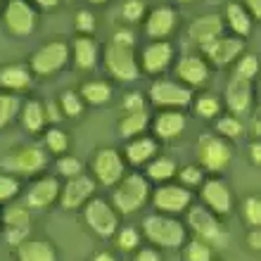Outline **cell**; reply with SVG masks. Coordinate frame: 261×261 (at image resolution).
I'll use <instances>...</instances> for the list:
<instances>
[{
    "label": "cell",
    "instance_id": "obj_51",
    "mask_svg": "<svg viewBox=\"0 0 261 261\" xmlns=\"http://www.w3.org/2000/svg\"><path fill=\"white\" fill-rule=\"evenodd\" d=\"M43 110H45V119H48V121H53V124H57V121L62 119V112H60L57 102H48Z\"/></svg>",
    "mask_w": 261,
    "mask_h": 261
},
{
    "label": "cell",
    "instance_id": "obj_58",
    "mask_svg": "<svg viewBox=\"0 0 261 261\" xmlns=\"http://www.w3.org/2000/svg\"><path fill=\"white\" fill-rule=\"evenodd\" d=\"M88 3H93V5H105V3H110V0H88Z\"/></svg>",
    "mask_w": 261,
    "mask_h": 261
},
{
    "label": "cell",
    "instance_id": "obj_2",
    "mask_svg": "<svg viewBox=\"0 0 261 261\" xmlns=\"http://www.w3.org/2000/svg\"><path fill=\"white\" fill-rule=\"evenodd\" d=\"M150 199V183L140 173H128L117 183V190L112 193V206L119 214H133L143 209Z\"/></svg>",
    "mask_w": 261,
    "mask_h": 261
},
{
    "label": "cell",
    "instance_id": "obj_5",
    "mask_svg": "<svg viewBox=\"0 0 261 261\" xmlns=\"http://www.w3.org/2000/svg\"><path fill=\"white\" fill-rule=\"evenodd\" d=\"M83 219L88 223V228L100 238H112L119 230V212L100 197H90L83 204Z\"/></svg>",
    "mask_w": 261,
    "mask_h": 261
},
{
    "label": "cell",
    "instance_id": "obj_22",
    "mask_svg": "<svg viewBox=\"0 0 261 261\" xmlns=\"http://www.w3.org/2000/svg\"><path fill=\"white\" fill-rule=\"evenodd\" d=\"M157 152H159V143L154 140V138L138 136L126 145L124 157L130 166H143V164H147V162H152V159L157 157Z\"/></svg>",
    "mask_w": 261,
    "mask_h": 261
},
{
    "label": "cell",
    "instance_id": "obj_26",
    "mask_svg": "<svg viewBox=\"0 0 261 261\" xmlns=\"http://www.w3.org/2000/svg\"><path fill=\"white\" fill-rule=\"evenodd\" d=\"M31 86V71L24 64H7L0 69V88L5 90H27Z\"/></svg>",
    "mask_w": 261,
    "mask_h": 261
},
{
    "label": "cell",
    "instance_id": "obj_39",
    "mask_svg": "<svg viewBox=\"0 0 261 261\" xmlns=\"http://www.w3.org/2000/svg\"><path fill=\"white\" fill-rule=\"evenodd\" d=\"M114 235H117L119 249H124V252H133V249L140 247V230L138 228L124 226V228H119Z\"/></svg>",
    "mask_w": 261,
    "mask_h": 261
},
{
    "label": "cell",
    "instance_id": "obj_18",
    "mask_svg": "<svg viewBox=\"0 0 261 261\" xmlns=\"http://www.w3.org/2000/svg\"><path fill=\"white\" fill-rule=\"evenodd\" d=\"M209 62L202 55H186L176 62V79L188 88H199L209 81Z\"/></svg>",
    "mask_w": 261,
    "mask_h": 261
},
{
    "label": "cell",
    "instance_id": "obj_23",
    "mask_svg": "<svg viewBox=\"0 0 261 261\" xmlns=\"http://www.w3.org/2000/svg\"><path fill=\"white\" fill-rule=\"evenodd\" d=\"M186 124L188 121L180 112H173V110L159 112L157 119H154V136L159 140H173V138H178L186 130Z\"/></svg>",
    "mask_w": 261,
    "mask_h": 261
},
{
    "label": "cell",
    "instance_id": "obj_44",
    "mask_svg": "<svg viewBox=\"0 0 261 261\" xmlns=\"http://www.w3.org/2000/svg\"><path fill=\"white\" fill-rule=\"evenodd\" d=\"M19 180L10 173H0V202H10L12 197L19 195Z\"/></svg>",
    "mask_w": 261,
    "mask_h": 261
},
{
    "label": "cell",
    "instance_id": "obj_60",
    "mask_svg": "<svg viewBox=\"0 0 261 261\" xmlns=\"http://www.w3.org/2000/svg\"><path fill=\"white\" fill-rule=\"evenodd\" d=\"M0 5H3V0H0Z\"/></svg>",
    "mask_w": 261,
    "mask_h": 261
},
{
    "label": "cell",
    "instance_id": "obj_53",
    "mask_svg": "<svg viewBox=\"0 0 261 261\" xmlns=\"http://www.w3.org/2000/svg\"><path fill=\"white\" fill-rule=\"evenodd\" d=\"M247 247H252L254 252H259L261 249V233H259V228H252L247 233Z\"/></svg>",
    "mask_w": 261,
    "mask_h": 261
},
{
    "label": "cell",
    "instance_id": "obj_20",
    "mask_svg": "<svg viewBox=\"0 0 261 261\" xmlns=\"http://www.w3.org/2000/svg\"><path fill=\"white\" fill-rule=\"evenodd\" d=\"M60 197V180L55 176L34 180L27 190V206L29 209H48Z\"/></svg>",
    "mask_w": 261,
    "mask_h": 261
},
{
    "label": "cell",
    "instance_id": "obj_59",
    "mask_svg": "<svg viewBox=\"0 0 261 261\" xmlns=\"http://www.w3.org/2000/svg\"><path fill=\"white\" fill-rule=\"evenodd\" d=\"M176 3H193V0H176Z\"/></svg>",
    "mask_w": 261,
    "mask_h": 261
},
{
    "label": "cell",
    "instance_id": "obj_32",
    "mask_svg": "<svg viewBox=\"0 0 261 261\" xmlns=\"http://www.w3.org/2000/svg\"><path fill=\"white\" fill-rule=\"evenodd\" d=\"M245 133V126L235 114H228V117H221L216 121V136L226 138V140H238Z\"/></svg>",
    "mask_w": 261,
    "mask_h": 261
},
{
    "label": "cell",
    "instance_id": "obj_54",
    "mask_svg": "<svg viewBox=\"0 0 261 261\" xmlns=\"http://www.w3.org/2000/svg\"><path fill=\"white\" fill-rule=\"evenodd\" d=\"M249 154H252V162H254V166L261 164V145L259 140H254V143L249 145Z\"/></svg>",
    "mask_w": 261,
    "mask_h": 261
},
{
    "label": "cell",
    "instance_id": "obj_14",
    "mask_svg": "<svg viewBox=\"0 0 261 261\" xmlns=\"http://www.w3.org/2000/svg\"><path fill=\"white\" fill-rule=\"evenodd\" d=\"M202 204L214 212L216 216H226V214L233 212V193L230 188L223 183L221 178H209V180H202Z\"/></svg>",
    "mask_w": 261,
    "mask_h": 261
},
{
    "label": "cell",
    "instance_id": "obj_7",
    "mask_svg": "<svg viewBox=\"0 0 261 261\" xmlns=\"http://www.w3.org/2000/svg\"><path fill=\"white\" fill-rule=\"evenodd\" d=\"M150 102L154 107H164V110H180L193 102V88H188L178 81L157 79L150 88Z\"/></svg>",
    "mask_w": 261,
    "mask_h": 261
},
{
    "label": "cell",
    "instance_id": "obj_40",
    "mask_svg": "<svg viewBox=\"0 0 261 261\" xmlns=\"http://www.w3.org/2000/svg\"><path fill=\"white\" fill-rule=\"evenodd\" d=\"M242 219H245L247 226L259 228V223H261V199L256 197V195L245 197V202H242Z\"/></svg>",
    "mask_w": 261,
    "mask_h": 261
},
{
    "label": "cell",
    "instance_id": "obj_6",
    "mask_svg": "<svg viewBox=\"0 0 261 261\" xmlns=\"http://www.w3.org/2000/svg\"><path fill=\"white\" fill-rule=\"evenodd\" d=\"M105 67L117 81L130 83L140 76V67H138L136 60V48H126V45H117V43H110L105 48Z\"/></svg>",
    "mask_w": 261,
    "mask_h": 261
},
{
    "label": "cell",
    "instance_id": "obj_55",
    "mask_svg": "<svg viewBox=\"0 0 261 261\" xmlns=\"http://www.w3.org/2000/svg\"><path fill=\"white\" fill-rule=\"evenodd\" d=\"M38 7H43V10H53V7L60 5V0H34Z\"/></svg>",
    "mask_w": 261,
    "mask_h": 261
},
{
    "label": "cell",
    "instance_id": "obj_28",
    "mask_svg": "<svg viewBox=\"0 0 261 261\" xmlns=\"http://www.w3.org/2000/svg\"><path fill=\"white\" fill-rule=\"evenodd\" d=\"M147 124H150V114L147 112H126L121 121H119V133L126 140H133V138L143 136Z\"/></svg>",
    "mask_w": 261,
    "mask_h": 261
},
{
    "label": "cell",
    "instance_id": "obj_8",
    "mask_svg": "<svg viewBox=\"0 0 261 261\" xmlns=\"http://www.w3.org/2000/svg\"><path fill=\"white\" fill-rule=\"evenodd\" d=\"M48 164V154L38 147V145H21L14 147L5 159H3V169L10 173H19V176H34L43 171V166Z\"/></svg>",
    "mask_w": 261,
    "mask_h": 261
},
{
    "label": "cell",
    "instance_id": "obj_36",
    "mask_svg": "<svg viewBox=\"0 0 261 261\" xmlns=\"http://www.w3.org/2000/svg\"><path fill=\"white\" fill-rule=\"evenodd\" d=\"M21 107V100L12 93H3L0 95V128H5L14 117H17V112Z\"/></svg>",
    "mask_w": 261,
    "mask_h": 261
},
{
    "label": "cell",
    "instance_id": "obj_45",
    "mask_svg": "<svg viewBox=\"0 0 261 261\" xmlns=\"http://www.w3.org/2000/svg\"><path fill=\"white\" fill-rule=\"evenodd\" d=\"M57 171H60V176H64V178H74V176L83 173V164H81V159H76V157H60Z\"/></svg>",
    "mask_w": 261,
    "mask_h": 261
},
{
    "label": "cell",
    "instance_id": "obj_15",
    "mask_svg": "<svg viewBox=\"0 0 261 261\" xmlns=\"http://www.w3.org/2000/svg\"><path fill=\"white\" fill-rule=\"evenodd\" d=\"M176 27H178V12L169 5L157 7L145 17V36L150 41H166L176 31Z\"/></svg>",
    "mask_w": 261,
    "mask_h": 261
},
{
    "label": "cell",
    "instance_id": "obj_24",
    "mask_svg": "<svg viewBox=\"0 0 261 261\" xmlns=\"http://www.w3.org/2000/svg\"><path fill=\"white\" fill-rule=\"evenodd\" d=\"M223 24L230 27L238 38H245V36L252 34V27H254V21H252V14L242 7V3H228L226 5V14H223Z\"/></svg>",
    "mask_w": 261,
    "mask_h": 261
},
{
    "label": "cell",
    "instance_id": "obj_30",
    "mask_svg": "<svg viewBox=\"0 0 261 261\" xmlns=\"http://www.w3.org/2000/svg\"><path fill=\"white\" fill-rule=\"evenodd\" d=\"M79 95H81L83 102L88 105H105L112 100V86L105 81H86L79 90Z\"/></svg>",
    "mask_w": 261,
    "mask_h": 261
},
{
    "label": "cell",
    "instance_id": "obj_10",
    "mask_svg": "<svg viewBox=\"0 0 261 261\" xmlns=\"http://www.w3.org/2000/svg\"><path fill=\"white\" fill-rule=\"evenodd\" d=\"M93 176L97 178V183H102V186H117L119 180L124 178V157L119 154L117 150H112V147H102V150L95 152V157H93Z\"/></svg>",
    "mask_w": 261,
    "mask_h": 261
},
{
    "label": "cell",
    "instance_id": "obj_48",
    "mask_svg": "<svg viewBox=\"0 0 261 261\" xmlns=\"http://www.w3.org/2000/svg\"><path fill=\"white\" fill-rule=\"evenodd\" d=\"M112 43H117V45H126V48H136V34H133L130 29H117Z\"/></svg>",
    "mask_w": 261,
    "mask_h": 261
},
{
    "label": "cell",
    "instance_id": "obj_29",
    "mask_svg": "<svg viewBox=\"0 0 261 261\" xmlns=\"http://www.w3.org/2000/svg\"><path fill=\"white\" fill-rule=\"evenodd\" d=\"M48 124L45 119V110L38 100H29L21 107V126L29 130V133H41L43 126Z\"/></svg>",
    "mask_w": 261,
    "mask_h": 261
},
{
    "label": "cell",
    "instance_id": "obj_13",
    "mask_svg": "<svg viewBox=\"0 0 261 261\" xmlns=\"http://www.w3.org/2000/svg\"><path fill=\"white\" fill-rule=\"evenodd\" d=\"M152 204L159 214L176 216V214H183L193 204V190L183 186H162L152 195Z\"/></svg>",
    "mask_w": 261,
    "mask_h": 261
},
{
    "label": "cell",
    "instance_id": "obj_3",
    "mask_svg": "<svg viewBox=\"0 0 261 261\" xmlns=\"http://www.w3.org/2000/svg\"><path fill=\"white\" fill-rule=\"evenodd\" d=\"M188 212V226L193 228L197 240L206 242L209 247H226V230L221 226L219 216L209 212L204 204H193L186 209Z\"/></svg>",
    "mask_w": 261,
    "mask_h": 261
},
{
    "label": "cell",
    "instance_id": "obj_37",
    "mask_svg": "<svg viewBox=\"0 0 261 261\" xmlns=\"http://www.w3.org/2000/svg\"><path fill=\"white\" fill-rule=\"evenodd\" d=\"M195 112L202 119H216L221 114V100L216 95H199L195 100Z\"/></svg>",
    "mask_w": 261,
    "mask_h": 261
},
{
    "label": "cell",
    "instance_id": "obj_27",
    "mask_svg": "<svg viewBox=\"0 0 261 261\" xmlns=\"http://www.w3.org/2000/svg\"><path fill=\"white\" fill-rule=\"evenodd\" d=\"M71 57L79 69H93L97 64V43L90 36H79L71 45Z\"/></svg>",
    "mask_w": 261,
    "mask_h": 261
},
{
    "label": "cell",
    "instance_id": "obj_12",
    "mask_svg": "<svg viewBox=\"0 0 261 261\" xmlns=\"http://www.w3.org/2000/svg\"><path fill=\"white\" fill-rule=\"evenodd\" d=\"M199 53L204 55L206 62L216 64V67H226V64L235 62L245 53V41L238 38V36H219L212 43L202 45Z\"/></svg>",
    "mask_w": 261,
    "mask_h": 261
},
{
    "label": "cell",
    "instance_id": "obj_25",
    "mask_svg": "<svg viewBox=\"0 0 261 261\" xmlns=\"http://www.w3.org/2000/svg\"><path fill=\"white\" fill-rule=\"evenodd\" d=\"M17 261H57V252L48 240H24L17 247Z\"/></svg>",
    "mask_w": 261,
    "mask_h": 261
},
{
    "label": "cell",
    "instance_id": "obj_17",
    "mask_svg": "<svg viewBox=\"0 0 261 261\" xmlns=\"http://www.w3.org/2000/svg\"><path fill=\"white\" fill-rule=\"evenodd\" d=\"M95 193V178H90L86 173H79L74 178H67V183L62 186V209L71 212V209H79L88 202Z\"/></svg>",
    "mask_w": 261,
    "mask_h": 261
},
{
    "label": "cell",
    "instance_id": "obj_9",
    "mask_svg": "<svg viewBox=\"0 0 261 261\" xmlns=\"http://www.w3.org/2000/svg\"><path fill=\"white\" fill-rule=\"evenodd\" d=\"M71 50L64 41H50L34 53L31 57V71L38 76H53L62 67H67Z\"/></svg>",
    "mask_w": 261,
    "mask_h": 261
},
{
    "label": "cell",
    "instance_id": "obj_33",
    "mask_svg": "<svg viewBox=\"0 0 261 261\" xmlns=\"http://www.w3.org/2000/svg\"><path fill=\"white\" fill-rule=\"evenodd\" d=\"M183 259L186 261H214V247L202 240H190L183 245Z\"/></svg>",
    "mask_w": 261,
    "mask_h": 261
},
{
    "label": "cell",
    "instance_id": "obj_11",
    "mask_svg": "<svg viewBox=\"0 0 261 261\" xmlns=\"http://www.w3.org/2000/svg\"><path fill=\"white\" fill-rule=\"evenodd\" d=\"M3 19L10 34L19 36H31L36 29V10L31 7V3L27 0H10L3 10Z\"/></svg>",
    "mask_w": 261,
    "mask_h": 261
},
{
    "label": "cell",
    "instance_id": "obj_47",
    "mask_svg": "<svg viewBox=\"0 0 261 261\" xmlns=\"http://www.w3.org/2000/svg\"><path fill=\"white\" fill-rule=\"evenodd\" d=\"M145 97L143 93H126L124 97V112H145Z\"/></svg>",
    "mask_w": 261,
    "mask_h": 261
},
{
    "label": "cell",
    "instance_id": "obj_49",
    "mask_svg": "<svg viewBox=\"0 0 261 261\" xmlns=\"http://www.w3.org/2000/svg\"><path fill=\"white\" fill-rule=\"evenodd\" d=\"M29 235V228H7L5 230V240L12 245V247H19L21 242L27 240Z\"/></svg>",
    "mask_w": 261,
    "mask_h": 261
},
{
    "label": "cell",
    "instance_id": "obj_43",
    "mask_svg": "<svg viewBox=\"0 0 261 261\" xmlns=\"http://www.w3.org/2000/svg\"><path fill=\"white\" fill-rule=\"evenodd\" d=\"M178 173V178H180V186L183 188H197L202 186V180H204V176H202V169L199 166H193V164H188L183 166Z\"/></svg>",
    "mask_w": 261,
    "mask_h": 261
},
{
    "label": "cell",
    "instance_id": "obj_52",
    "mask_svg": "<svg viewBox=\"0 0 261 261\" xmlns=\"http://www.w3.org/2000/svg\"><path fill=\"white\" fill-rule=\"evenodd\" d=\"M242 7L252 14V19H259L261 14V0H242Z\"/></svg>",
    "mask_w": 261,
    "mask_h": 261
},
{
    "label": "cell",
    "instance_id": "obj_21",
    "mask_svg": "<svg viewBox=\"0 0 261 261\" xmlns=\"http://www.w3.org/2000/svg\"><path fill=\"white\" fill-rule=\"evenodd\" d=\"M252 100H254V88H252V81L233 76V79L228 81V88H226V105H228V110L238 117V114H242V112H247L249 107H252Z\"/></svg>",
    "mask_w": 261,
    "mask_h": 261
},
{
    "label": "cell",
    "instance_id": "obj_57",
    "mask_svg": "<svg viewBox=\"0 0 261 261\" xmlns=\"http://www.w3.org/2000/svg\"><path fill=\"white\" fill-rule=\"evenodd\" d=\"M252 133H254V138L259 140V136H261V121H259V117H254V121H252Z\"/></svg>",
    "mask_w": 261,
    "mask_h": 261
},
{
    "label": "cell",
    "instance_id": "obj_31",
    "mask_svg": "<svg viewBox=\"0 0 261 261\" xmlns=\"http://www.w3.org/2000/svg\"><path fill=\"white\" fill-rule=\"evenodd\" d=\"M176 171H178V166H176V162L171 157H154L152 162H147V178L150 180L164 183V180L173 178Z\"/></svg>",
    "mask_w": 261,
    "mask_h": 261
},
{
    "label": "cell",
    "instance_id": "obj_4",
    "mask_svg": "<svg viewBox=\"0 0 261 261\" xmlns=\"http://www.w3.org/2000/svg\"><path fill=\"white\" fill-rule=\"evenodd\" d=\"M197 159L199 166L206 169L209 173H221L226 171L228 164L233 162V147H230L226 138L204 133L197 140Z\"/></svg>",
    "mask_w": 261,
    "mask_h": 261
},
{
    "label": "cell",
    "instance_id": "obj_19",
    "mask_svg": "<svg viewBox=\"0 0 261 261\" xmlns=\"http://www.w3.org/2000/svg\"><path fill=\"white\" fill-rule=\"evenodd\" d=\"M223 29H226V24H223V17H221V14H216V12L199 14L197 19H193L190 29H188V38H190L193 45L202 48L206 43H212L214 38L223 36Z\"/></svg>",
    "mask_w": 261,
    "mask_h": 261
},
{
    "label": "cell",
    "instance_id": "obj_56",
    "mask_svg": "<svg viewBox=\"0 0 261 261\" xmlns=\"http://www.w3.org/2000/svg\"><path fill=\"white\" fill-rule=\"evenodd\" d=\"M93 261H117V259L112 256V252H97V254L93 256Z\"/></svg>",
    "mask_w": 261,
    "mask_h": 261
},
{
    "label": "cell",
    "instance_id": "obj_50",
    "mask_svg": "<svg viewBox=\"0 0 261 261\" xmlns=\"http://www.w3.org/2000/svg\"><path fill=\"white\" fill-rule=\"evenodd\" d=\"M133 261H162V254L154 247H140Z\"/></svg>",
    "mask_w": 261,
    "mask_h": 261
},
{
    "label": "cell",
    "instance_id": "obj_41",
    "mask_svg": "<svg viewBox=\"0 0 261 261\" xmlns=\"http://www.w3.org/2000/svg\"><path fill=\"white\" fill-rule=\"evenodd\" d=\"M121 17H124L128 24H140V21L147 17L145 0H126L124 7H121Z\"/></svg>",
    "mask_w": 261,
    "mask_h": 261
},
{
    "label": "cell",
    "instance_id": "obj_38",
    "mask_svg": "<svg viewBox=\"0 0 261 261\" xmlns=\"http://www.w3.org/2000/svg\"><path fill=\"white\" fill-rule=\"evenodd\" d=\"M60 107H62V112L71 119L83 114V100L76 90H64L62 95H60Z\"/></svg>",
    "mask_w": 261,
    "mask_h": 261
},
{
    "label": "cell",
    "instance_id": "obj_42",
    "mask_svg": "<svg viewBox=\"0 0 261 261\" xmlns=\"http://www.w3.org/2000/svg\"><path fill=\"white\" fill-rule=\"evenodd\" d=\"M45 147L50 152H55V154H64L69 150V136L60 128H50L45 133Z\"/></svg>",
    "mask_w": 261,
    "mask_h": 261
},
{
    "label": "cell",
    "instance_id": "obj_34",
    "mask_svg": "<svg viewBox=\"0 0 261 261\" xmlns=\"http://www.w3.org/2000/svg\"><path fill=\"white\" fill-rule=\"evenodd\" d=\"M235 74L238 79H247V81H254V76L259 74V57L254 53H242L238 60H235Z\"/></svg>",
    "mask_w": 261,
    "mask_h": 261
},
{
    "label": "cell",
    "instance_id": "obj_46",
    "mask_svg": "<svg viewBox=\"0 0 261 261\" xmlns=\"http://www.w3.org/2000/svg\"><path fill=\"white\" fill-rule=\"evenodd\" d=\"M74 24L81 34H93L95 31V17H93L90 10H79L74 17Z\"/></svg>",
    "mask_w": 261,
    "mask_h": 261
},
{
    "label": "cell",
    "instance_id": "obj_16",
    "mask_svg": "<svg viewBox=\"0 0 261 261\" xmlns=\"http://www.w3.org/2000/svg\"><path fill=\"white\" fill-rule=\"evenodd\" d=\"M173 62V45L169 41H150L140 53V64L145 74H162Z\"/></svg>",
    "mask_w": 261,
    "mask_h": 261
},
{
    "label": "cell",
    "instance_id": "obj_1",
    "mask_svg": "<svg viewBox=\"0 0 261 261\" xmlns=\"http://www.w3.org/2000/svg\"><path fill=\"white\" fill-rule=\"evenodd\" d=\"M143 235L147 238V242L164 249H178L188 240L186 226L178 219L169 216V214H150V216H145Z\"/></svg>",
    "mask_w": 261,
    "mask_h": 261
},
{
    "label": "cell",
    "instance_id": "obj_35",
    "mask_svg": "<svg viewBox=\"0 0 261 261\" xmlns=\"http://www.w3.org/2000/svg\"><path fill=\"white\" fill-rule=\"evenodd\" d=\"M3 221H5L7 228H29L31 223V214H29V206L24 204H12L7 206L5 214H3Z\"/></svg>",
    "mask_w": 261,
    "mask_h": 261
}]
</instances>
